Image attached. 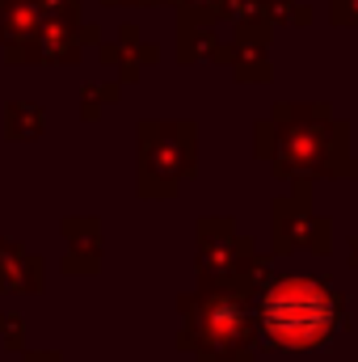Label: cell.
<instances>
[{"label":"cell","mask_w":358,"mask_h":362,"mask_svg":"<svg viewBox=\"0 0 358 362\" xmlns=\"http://www.w3.org/2000/svg\"><path fill=\"white\" fill-rule=\"evenodd\" d=\"M178 21H194V25H219L224 21V0H173Z\"/></svg>","instance_id":"16"},{"label":"cell","mask_w":358,"mask_h":362,"mask_svg":"<svg viewBox=\"0 0 358 362\" xmlns=\"http://www.w3.org/2000/svg\"><path fill=\"white\" fill-rule=\"evenodd\" d=\"M85 42H101V30L85 21V17H51V13H42V25L34 30V38L21 47V51H13V55H4L8 64H76L81 59V51H85Z\"/></svg>","instance_id":"7"},{"label":"cell","mask_w":358,"mask_h":362,"mask_svg":"<svg viewBox=\"0 0 358 362\" xmlns=\"http://www.w3.org/2000/svg\"><path fill=\"white\" fill-rule=\"evenodd\" d=\"M270 236H274V253H316L329 257L333 253V223L325 215L312 211V189L304 181L291 185V194H278L270 202Z\"/></svg>","instance_id":"6"},{"label":"cell","mask_w":358,"mask_h":362,"mask_svg":"<svg viewBox=\"0 0 358 362\" xmlns=\"http://www.w3.org/2000/svg\"><path fill=\"white\" fill-rule=\"evenodd\" d=\"M253 320L258 341L278 354H312L354 329L346 291L325 274H274L253 295Z\"/></svg>","instance_id":"2"},{"label":"cell","mask_w":358,"mask_h":362,"mask_svg":"<svg viewBox=\"0 0 358 362\" xmlns=\"http://www.w3.org/2000/svg\"><path fill=\"white\" fill-rule=\"evenodd\" d=\"M38 25H42V8L34 0H0V47H4V55L21 51Z\"/></svg>","instance_id":"11"},{"label":"cell","mask_w":358,"mask_h":362,"mask_svg":"<svg viewBox=\"0 0 358 362\" xmlns=\"http://www.w3.org/2000/svg\"><path fill=\"white\" fill-rule=\"evenodd\" d=\"M47 127V110L38 101H8L4 105V135L8 139H38Z\"/></svg>","instance_id":"13"},{"label":"cell","mask_w":358,"mask_h":362,"mask_svg":"<svg viewBox=\"0 0 358 362\" xmlns=\"http://www.w3.org/2000/svg\"><path fill=\"white\" fill-rule=\"evenodd\" d=\"M346 266H350V270H358V232H350V236H346Z\"/></svg>","instance_id":"21"},{"label":"cell","mask_w":358,"mask_h":362,"mask_svg":"<svg viewBox=\"0 0 358 362\" xmlns=\"http://www.w3.org/2000/svg\"><path fill=\"white\" fill-rule=\"evenodd\" d=\"M0 341H4L8 350H21V346H25V320L13 316V312H0Z\"/></svg>","instance_id":"18"},{"label":"cell","mask_w":358,"mask_h":362,"mask_svg":"<svg viewBox=\"0 0 358 362\" xmlns=\"http://www.w3.org/2000/svg\"><path fill=\"white\" fill-rule=\"evenodd\" d=\"M139 135V198H173L198 169V127L190 118H144Z\"/></svg>","instance_id":"5"},{"label":"cell","mask_w":358,"mask_h":362,"mask_svg":"<svg viewBox=\"0 0 358 362\" xmlns=\"http://www.w3.org/2000/svg\"><path fill=\"white\" fill-rule=\"evenodd\" d=\"M329 21L333 25H358V0H329Z\"/></svg>","instance_id":"19"},{"label":"cell","mask_w":358,"mask_h":362,"mask_svg":"<svg viewBox=\"0 0 358 362\" xmlns=\"http://www.w3.org/2000/svg\"><path fill=\"white\" fill-rule=\"evenodd\" d=\"M312 21V4L308 0H270L266 25H308Z\"/></svg>","instance_id":"15"},{"label":"cell","mask_w":358,"mask_h":362,"mask_svg":"<svg viewBox=\"0 0 358 362\" xmlns=\"http://www.w3.org/2000/svg\"><path fill=\"white\" fill-rule=\"evenodd\" d=\"M219 25H194V21H178V64H198V59H219Z\"/></svg>","instance_id":"12"},{"label":"cell","mask_w":358,"mask_h":362,"mask_svg":"<svg viewBox=\"0 0 358 362\" xmlns=\"http://www.w3.org/2000/svg\"><path fill=\"white\" fill-rule=\"evenodd\" d=\"M101 4H118V8H156V4H173V0H101Z\"/></svg>","instance_id":"20"},{"label":"cell","mask_w":358,"mask_h":362,"mask_svg":"<svg viewBox=\"0 0 358 362\" xmlns=\"http://www.w3.org/2000/svg\"><path fill=\"white\" fill-rule=\"evenodd\" d=\"M38 295L42 291V257H34L21 240L0 236V295Z\"/></svg>","instance_id":"10"},{"label":"cell","mask_w":358,"mask_h":362,"mask_svg":"<svg viewBox=\"0 0 358 362\" xmlns=\"http://www.w3.org/2000/svg\"><path fill=\"white\" fill-rule=\"evenodd\" d=\"M253 152L278 181L358 177V156L350 148V122L337 118L329 101H274L266 118L253 122Z\"/></svg>","instance_id":"1"},{"label":"cell","mask_w":358,"mask_h":362,"mask_svg":"<svg viewBox=\"0 0 358 362\" xmlns=\"http://www.w3.org/2000/svg\"><path fill=\"white\" fill-rule=\"evenodd\" d=\"M178 346L194 362H258L253 295L245 286H194L178 299Z\"/></svg>","instance_id":"3"},{"label":"cell","mask_w":358,"mask_h":362,"mask_svg":"<svg viewBox=\"0 0 358 362\" xmlns=\"http://www.w3.org/2000/svg\"><path fill=\"white\" fill-rule=\"evenodd\" d=\"M266 8H270V0H224V21H232V34L270 30Z\"/></svg>","instance_id":"14"},{"label":"cell","mask_w":358,"mask_h":362,"mask_svg":"<svg viewBox=\"0 0 358 362\" xmlns=\"http://www.w3.org/2000/svg\"><path fill=\"white\" fill-rule=\"evenodd\" d=\"M25 362H64V358L51 350V354H25Z\"/></svg>","instance_id":"22"},{"label":"cell","mask_w":358,"mask_h":362,"mask_svg":"<svg viewBox=\"0 0 358 362\" xmlns=\"http://www.w3.org/2000/svg\"><path fill=\"white\" fill-rule=\"evenodd\" d=\"M194 270L198 286H245L258 295L274 278V257L253 245L228 215H207L194 223Z\"/></svg>","instance_id":"4"},{"label":"cell","mask_w":358,"mask_h":362,"mask_svg":"<svg viewBox=\"0 0 358 362\" xmlns=\"http://www.w3.org/2000/svg\"><path fill=\"white\" fill-rule=\"evenodd\" d=\"M118 93H122L118 81H110V85H85V89H81V118H85V122L101 118V110H105L110 101H118Z\"/></svg>","instance_id":"17"},{"label":"cell","mask_w":358,"mask_h":362,"mask_svg":"<svg viewBox=\"0 0 358 362\" xmlns=\"http://www.w3.org/2000/svg\"><path fill=\"white\" fill-rule=\"evenodd\" d=\"M270 34L274 30H249V34H232L219 47V59L241 85H266L274 81V64H270Z\"/></svg>","instance_id":"8"},{"label":"cell","mask_w":358,"mask_h":362,"mask_svg":"<svg viewBox=\"0 0 358 362\" xmlns=\"http://www.w3.org/2000/svg\"><path fill=\"white\" fill-rule=\"evenodd\" d=\"M64 232V274H97L101 270V253H105V236L101 223L93 215H76L59 223Z\"/></svg>","instance_id":"9"}]
</instances>
